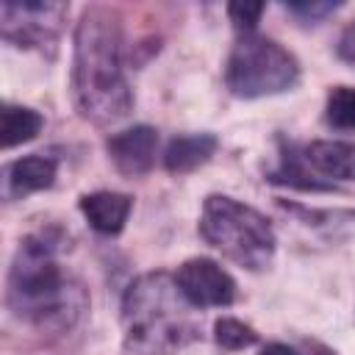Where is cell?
I'll list each match as a JSON object with an SVG mask.
<instances>
[{
  "instance_id": "8",
  "label": "cell",
  "mask_w": 355,
  "mask_h": 355,
  "mask_svg": "<svg viewBox=\"0 0 355 355\" xmlns=\"http://www.w3.org/2000/svg\"><path fill=\"white\" fill-rule=\"evenodd\" d=\"M105 150H108V158L114 161V166L122 175H128V178L144 175L155 164L158 130L150 128V125H133L128 130L111 133L105 139Z\"/></svg>"
},
{
  "instance_id": "2",
  "label": "cell",
  "mask_w": 355,
  "mask_h": 355,
  "mask_svg": "<svg viewBox=\"0 0 355 355\" xmlns=\"http://www.w3.org/2000/svg\"><path fill=\"white\" fill-rule=\"evenodd\" d=\"M72 94L80 116L94 125H116L133 108V92L125 78L122 25L105 6L86 8L75 28Z\"/></svg>"
},
{
  "instance_id": "1",
  "label": "cell",
  "mask_w": 355,
  "mask_h": 355,
  "mask_svg": "<svg viewBox=\"0 0 355 355\" xmlns=\"http://www.w3.org/2000/svg\"><path fill=\"white\" fill-rule=\"evenodd\" d=\"M58 250L61 239L50 230L25 236L11 261L6 288L11 313L50 333L69 330L89 305L80 280L58 263Z\"/></svg>"
},
{
  "instance_id": "4",
  "label": "cell",
  "mask_w": 355,
  "mask_h": 355,
  "mask_svg": "<svg viewBox=\"0 0 355 355\" xmlns=\"http://www.w3.org/2000/svg\"><path fill=\"white\" fill-rule=\"evenodd\" d=\"M200 236L227 261L250 272H263L275 258V230L269 219L227 194H208L202 202Z\"/></svg>"
},
{
  "instance_id": "10",
  "label": "cell",
  "mask_w": 355,
  "mask_h": 355,
  "mask_svg": "<svg viewBox=\"0 0 355 355\" xmlns=\"http://www.w3.org/2000/svg\"><path fill=\"white\" fill-rule=\"evenodd\" d=\"M80 214L86 216V222L103 233V236H116L122 233L130 211H133V197L122 194V191H92L80 197Z\"/></svg>"
},
{
  "instance_id": "17",
  "label": "cell",
  "mask_w": 355,
  "mask_h": 355,
  "mask_svg": "<svg viewBox=\"0 0 355 355\" xmlns=\"http://www.w3.org/2000/svg\"><path fill=\"white\" fill-rule=\"evenodd\" d=\"M336 53H338V58H341V61L355 64V19L341 31L338 44H336Z\"/></svg>"
},
{
  "instance_id": "11",
  "label": "cell",
  "mask_w": 355,
  "mask_h": 355,
  "mask_svg": "<svg viewBox=\"0 0 355 355\" xmlns=\"http://www.w3.org/2000/svg\"><path fill=\"white\" fill-rule=\"evenodd\" d=\"M216 147H219V139L214 133H183V136H175L164 150V166L172 175L194 172L197 166L211 161Z\"/></svg>"
},
{
  "instance_id": "3",
  "label": "cell",
  "mask_w": 355,
  "mask_h": 355,
  "mask_svg": "<svg viewBox=\"0 0 355 355\" xmlns=\"http://www.w3.org/2000/svg\"><path fill=\"white\" fill-rule=\"evenodd\" d=\"M125 349L130 355H175L200 338L194 305L166 272L136 277L122 297Z\"/></svg>"
},
{
  "instance_id": "13",
  "label": "cell",
  "mask_w": 355,
  "mask_h": 355,
  "mask_svg": "<svg viewBox=\"0 0 355 355\" xmlns=\"http://www.w3.org/2000/svg\"><path fill=\"white\" fill-rule=\"evenodd\" d=\"M324 119L338 130L355 133V86H333L324 100Z\"/></svg>"
},
{
  "instance_id": "15",
  "label": "cell",
  "mask_w": 355,
  "mask_h": 355,
  "mask_svg": "<svg viewBox=\"0 0 355 355\" xmlns=\"http://www.w3.org/2000/svg\"><path fill=\"white\" fill-rule=\"evenodd\" d=\"M263 8H266L263 3H230L227 6V17L241 33H255V25H258Z\"/></svg>"
},
{
  "instance_id": "9",
  "label": "cell",
  "mask_w": 355,
  "mask_h": 355,
  "mask_svg": "<svg viewBox=\"0 0 355 355\" xmlns=\"http://www.w3.org/2000/svg\"><path fill=\"white\" fill-rule=\"evenodd\" d=\"M55 172H58L55 158L42 155V153L22 155L3 166V197L8 202H14L31 191L50 189L55 183Z\"/></svg>"
},
{
  "instance_id": "5",
  "label": "cell",
  "mask_w": 355,
  "mask_h": 355,
  "mask_svg": "<svg viewBox=\"0 0 355 355\" xmlns=\"http://www.w3.org/2000/svg\"><path fill=\"white\" fill-rule=\"evenodd\" d=\"M300 80V64L275 39L241 33L225 64V86L241 100L288 92Z\"/></svg>"
},
{
  "instance_id": "7",
  "label": "cell",
  "mask_w": 355,
  "mask_h": 355,
  "mask_svg": "<svg viewBox=\"0 0 355 355\" xmlns=\"http://www.w3.org/2000/svg\"><path fill=\"white\" fill-rule=\"evenodd\" d=\"M175 283L194 308H227L236 300V280L211 258H189L178 266Z\"/></svg>"
},
{
  "instance_id": "6",
  "label": "cell",
  "mask_w": 355,
  "mask_h": 355,
  "mask_svg": "<svg viewBox=\"0 0 355 355\" xmlns=\"http://www.w3.org/2000/svg\"><path fill=\"white\" fill-rule=\"evenodd\" d=\"M67 3L50 0H3L0 3V33L17 47H55L61 22L67 17Z\"/></svg>"
},
{
  "instance_id": "14",
  "label": "cell",
  "mask_w": 355,
  "mask_h": 355,
  "mask_svg": "<svg viewBox=\"0 0 355 355\" xmlns=\"http://www.w3.org/2000/svg\"><path fill=\"white\" fill-rule=\"evenodd\" d=\"M214 338H216V344L225 347V349H247V347L258 344V333H255L250 324H244L241 319H233V316L216 319V324H214Z\"/></svg>"
},
{
  "instance_id": "12",
  "label": "cell",
  "mask_w": 355,
  "mask_h": 355,
  "mask_svg": "<svg viewBox=\"0 0 355 355\" xmlns=\"http://www.w3.org/2000/svg\"><path fill=\"white\" fill-rule=\"evenodd\" d=\"M42 125H44V116L39 111L6 103L3 105V147L11 150L17 144H25V141L36 139Z\"/></svg>"
},
{
  "instance_id": "16",
  "label": "cell",
  "mask_w": 355,
  "mask_h": 355,
  "mask_svg": "<svg viewBox=\"0 0 355 355\" xmlns=\"http://www.w3.org/2000/svg\"><path fill=\"white\" fill-rule=\"evenodd\" d=\"M338 8V3H286V11L300 17L302 22H319L322 17L333 14Z\"/></svg>"
},
{
  "instance_id": "18",
  "label": "cell",
  "mask_w": 355,
  "mask_h": 355,
  "mask_svg": "<svg viewBox=\"0 0 355 355\" xmlns=\"http://www.w3.org/2000/svg\"><path fill=\"white\" fill-rule=\"evenodd\" d=\"M258 355H302L300 349H294V347H288V344H280V341H272V344H266Z\"/></svg>"
}]
</instances>
